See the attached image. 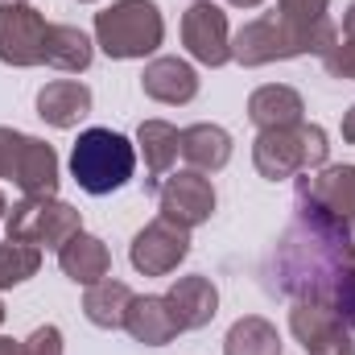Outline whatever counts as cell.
I'll return each mask as SVG.
<instances>
[{
	"label": "cell",
	"instance_id": "1",
	"mask_svg": "<svg viewBox=\"0 0 355 355\" xmlns=\"http://www.w3.org/2000/svg\"><path fill=\"white\" fill-rule=\"evenodd\" d=\"M355 268V232L318 202L293 194V219L268 252V285L293 302H335Z\"/></svg>",
	"mask_w": 355,
	"mask_h": 355
},
{
	"label": "cell",
	"instance_id": "2",
	"mask_svg": "<svg viewBox=\"0 0 355 355\" xmlns=\"http://www.w3.org/2000/svg\"><path fill=\"white\" fill-rule=\"evenodd\" d=\"M335 42H339V29L331 17L318 25H289L277 12H265L232 33V62L268 67V62H289V58H306V54L322 58Z\"/></svg>",
	"mask_w": 355,
	"mask_h": 355
},
{
	"label": "cell",
	"instance_id": "3",
	"mask_svg": "<svg viewBox=\"0 0 355 355\" xmlns=\"http://www.w3.org/2000/svg\"><path fill=\"white\" fill-rule=\"evenodd\" d=\"M331 162V137L322 124H289L265 128L252 141V166L265 182H285L297 174H314Z\"/></svg>",
	"mask_w": 355,
	"mask_h": 355
},
{
	"label": "cell",
	"instance_id": "4",
	"mask_svg": "<svg viewBox=\"0 0 355 355\" xmlns=\"http://www.w3.org/2000/svg\"><path fill=\"white\" fill-rule=\"evenodd\" d=\"M166 42V17L153 0H112L103 12H95V46L116 58H149Z\"/></svg>",
	"mask_w": 355,
	"mask_h": 355
},
{
	"label": "cell",
	"instance_id": "5",
	"mask_svg": "<svg viewBox=\"0 0 355 355\" xmlns=\"http://www.w3.org/2000/svg\"><path fill=\"white\" fill-rule=\"evenodd\" d=\"M137 174V141L112 128H83L71 149V178L95 198L128 186Z\"/></svg>",
	"mask_w": 355,
	"mask_h": 355
},
{
	"label": "cell",
	"instance_id": "6",
	"mask_svg": "<svg viewBox=\"0 0 355 355\" xmlns=\"http://www.w3.org/2000/svg\"><path fill=\"white\" fill-rule=\"evenodd\" d=\"M4 232H8V240L33 244V248H54L58 252L71 236L83 232V215L71 202H62L58 194H25L4 215Z\"/></svg>",
	"mask_w": 355,
	"mask_h": 355
},
{
	"label": "cell",
	"instance_id": "7",
	"mask_svg": "<svg viewBox=\"0 0 355 355\" xmlns=\"http://www.w3.org/2000/svg\"><path fill=\"white\" fill-rule=\"evenodd\" d=\"M289 331L306 355H355V331L343 322L335 302H293Z\"/></svg>",
	"mask_w": 355,
	"mask_h": 355
},
{
	"label": "cell",
	"instance_id": "8",
	"mask_svg": "<svg viewBox=\"0 0 355 355\" xmlns=\"http://www.w3.org/2000/svg\"><path fill=\"white\" fill-rule=\"evenodd\" d=\"M186 257H190V232L178 227L174 219H166V215L145 223L132 236V244H128V261L145 277H170Z\"/></svg>",
	"mask_w": 355,
	"mask_h": 355
},
{
	"label": "cell",
	"instance_id": "9",
	"mask_svg": "<svg viewBox=\"0 0 355 355\" xmlns=\"http://www.w3.org/2000/svg\"><path fill=\"white\" fill-rule=\"evenodd\" d=\"M215 186H211V178L198 174V170H174V174L162 178V186H157V207H162V215L166 219H174L178 227H186V232H194V227H202L211 215H215Z\"/></svg>",
	"mask_w": 355,
	"mask_h": 355
},
{
	"label": "cell",
	"instance_id": "10",
	"mask_svg": "<svg viewBox=\"0 0 355 355\" xmlns=\"http://www.w3.org/2000/svg\"><path fill=\"white\" fill-rule=\"evenodd\" d=\"M182 46L202 67H227L232 62V25L227 12L211 0H194L182 12Z\"/></svg>",
	"mask_w": 355,
	"mask_h": 355
},
{
	"label": "cell",
	"instance_id": "11",
	"mask_svg": "<svg viewBox=\"0 0 355 355\" xmlns=\"http://www.w3.org/2000/svg\"><path fill=\"white\" fill-rule=\"evenodd\" d=\"M46 17L33 8V4H12V8H0V62L4 67H42L46 58Z\"/></svg>",
	"mask_w": 355,
	"mask_h": 355
},
{
	"label": "cell",
	"instance_id": "12",
	"mask_svg": "<svg viewBox=\"0 0 355 355\" xmlns=\"http://www.w3.org/2000/svg\"><path fill=\"white\" fill-rule=\"evenodd\" d=\"M8 182L21 190V194H58V153L29 137V132H17L12 137V153H8Z\"/></svg>",
	"mask_w": 355,
	"mask_h": 355
},
{
	"label": "cell",
	"instance_id": "13",
	"mask_svg": "<svg viewBox=\"0 0 355 355\" xmlns=\"http://www.w3.org/2000/svg\"><path fill=\"white\" fill-rule=\"evenodd\" d=\"M297 194L318 202L327 215H335L343 227L355 232V166H322L314 174H302Z\"/></svg>",
	"mask_w": 355,
	"mask_h": 355
},
{
	"label": "cell",
	"instance_id": "14",
	"mask_svg": "<svg viewBox=\"0 0 355 355\" xmlns=\"http://www.w3.org/2000/svg\"><path fill=\"white\" fill-rule=\"evenodd\" d=\"M166 302H170V310H174V318H178L182 331H202V327H211V318L219 314V289H215V281L202 277V272L178 277L174 285H170V293H166Z\"/></svg>",
	"mask_w": 355,
	"mask_h": 355
},
{
	"label": "cell",
	"instance_id": "15",
	"mask_svg": "<svg viewBox=\"0 0 355 355\" xmlns=\"http://www.w3.org/2000/svg\"><path fill=\"white\" fill-rule=\"evenodd\" d=\"M124 331L137 343H145V347H166V343H174L178 335H182V327H178L166 293H137L132 306H128Z\"/></svg>",
	"mask_w": 355,
	"mask_h": 355
},
{
	"label": "cell",
	"instance_id": "16",
	"mask_svg": "<svg viewBox=\"0 0 355 355\" xmlns=\"http://www.w3.org/2000/svg\"><path fill=\"white\" fill-rule=\"evenodd\" d=\"M141 91L149 99L166 103V107H182V103H190L198 95V71L190 62H182V58H170V54L153 58L145 67V75H141Z\"/></svg>",
	"mask_w": 355,
	"mask_h": 355
},
{
	"label": "cell",
	"instance_id": "17",
	"mask_svg": "<svg viewBox=\"0 0 355 355\" xmlns=\"http://www.w3.org/2000/svg\"><path fill=\"white\" fill-rule=\"evenodd\" d=\"M137 149L145 157V190H157L162 178L174 170L178 153H182V132H178L170 120H141Z\"/></svg>",
	"mask_w": 355,
	"mask_h": 355
},
{
	"label": "cell",
	"instance_id": "18",
	"mask_svg": "<svg viewBox=\"0 0 355 355\" xmlns=\"http://www.w3.org/2000/svg\"><path fill=\"white\" fill-rule=\"evenodd\" d=\"M248 120L257 124V132L302 124L306 120V99L289 83H265V87H257L248 95Z\"/></svg>",
	"mask_w": 355,
	"mask_h": 355
},
{
	"label": "cell",
	"instance_id": "19",
	"mask_svg": "<svg viewBox=\"0 0 355 355\" xmlns=\"http://www.w3.org/2000/svg\"><path fill=\"white\" fill-rule=\"evenodd\" d=\"M91 112V87L79 79H54L37 91V116L50 128H75Z\"/></svg>",
	"mask_w": 355,
	"mask_h": 355
},
{
	"label": "cell",
	"instance_id": "20",
	"mask_svg": "<svg viewBox=\"0 0 355 355\" xmlns=\"http://www.w3.org/2000/svg\"><path fill=\"white\" fill-rule=\"evenodd\" d=\"M182 157L198 174H219L232 162V132L219 128V124L198 120V124L182 128Z\"/></svg>",
	"mask_w": 355,
	"mask_h": 355
},
{
	"label": "cell",
	"instance_id": "21",
	"mask_svg": "<svg viewBox=\"0 0 355 355\" xmlns=\"http://www.w3.org/2000/svg\"><path fill=\"white\" fill-rule=\"evenodd\" d=\"M58 268H62L75 285H95V281H103V277L112 272V252H107V244H103L99 236L79 232V236H71V240L58 248Z\"/></svg>",
	"mask_w": 355,
	"mask_h": 355
},
{
	"label": "cell",
	"instance_id": "22",
	"mask_svg": "<svg viewBox=\"0 0 355 355\" xmlns=\"http://www.w3.org/2000/svg\"><path fill=\"white\" fill-rule=\"evenodd\" d=\"M132 297H137V293H132L124 281L103 277V281L87 285V293H83V314H87L91 327H99V331H120L124 318H128Z\"/></svg>",
	"mask_w": 355,
	"mask_h": 355
},
{
	"label": "cell",
	"instance_id": "23",
	"mask_svg": "<svg viewBox=\"0 0 355 355\" xmlns=\"http://www.w3.org/2000/svg\"><path fill=\"white\" fill-rule=\"evenodd\" d=\"M95 58V42L79 25H50L46 33V67L62 71V75H83Z\"/></svg>",
	"mask_w": 355,
	"mask_h": 355
},
{
	"label": "cell",
	"instance_id": "24",
	"mask_svg": "<svg viewBox=\"0 0 355 355\" xmlns=\"http://www.w3.org/2000/svg\"><path fill=\"white\" fill-rule=\"evenodd\" d=\"M223 355H281V335L265 314H244L232 322L223 339Z\"/></svg>",
	"mask_w": 355,
	"mask_h": 355
},
{
	"label": "cell",
	"instance_id": "25",
	"mask_svg": "<svg viewBox=\"0 0 355 355\" xmlns=\"http://www.w3.org/2000/svg\"><path fill=\"white\" fill-rule=\"evenodd\" d=\"M37 268H42V248H33V244H21V240H8V244H0V289L25 285V281H29Z\"/></svg>",
	"mask_w": 355,
	"mask_h": 355
},
{
	"label": "cell",
	"instance_id": "26",
	"mask_svg": "<svg viewBox=\"0 0 355 355\" xmlns=\"http://www.w3.org/2000/svg\"><path fill=\"white\" fill-rule=\"evenodd\" d=\"M331 0H277V17L289 25H318L327 21Z\"/></svg>",
	"mask_w": 355,
	"mask_h": 355
},
{
	"label": "cell",
	"instance_id": "27",
	"mask_svg": "<svg viewBox=\"0 0 355 355\" xmlns=\"http://www.w3.org/2000/svg\"><path fill=\"white\" fill-rule=\"evenodd\" d=\"M322 67H327L331 79L355 83V37H339V42L322 54Z\"/></svg>",
	"mask_w": 355,
	"mask_h": 355
},
{
	"label": "cell",
	"instance_id": "28",
	"mask_svg": "<svg viewBox=\"0 0 355 355\" xmlns=\"http://www.w3.org/2000/svg\"><path fill=\"white\" fill-rule=\"evenodd\" d=\"M25 355H62V331L54 322L37 327L29 339H25Z\"/></svg>",
	"mask_w": 355,
	"mask_h": 355
},
{
	"label": "cell",
	"instance_id": "29",
	"mask_svg": "<svg viewBox=\"0 0 355 355\" xmlns=\"http://www.w3.org/2000/svg\"><path fill=\"white\" fill-rule=\"evenodd\" d=\"M335 310L343 314V322L355 331V268L339 281V293H335Z\"/></svg>",
	"mask_w": 355,
	"mask_h": 355
},
{
	"label": "cell",
	"instance_id": "30",
	"mask_svg": "<svg viewBox=\"0 0 355 355\" xmlns=\"http://www.w3.org/2000/svg\"><path fill=\"white\" fill-rule=\"evenodd\" d=\"M12 137H17V128H4V124H0V178L8 174V153H12Z\"/></svg>",
	"mask_w": 355,
	"mask_h": 355
},
{
	"label": "cell",
	"instance_id": "31",
	"mask_svg": "<svg viewBox=\"0 0 355 355\" xmlns=\"http://www.w3.org/2000/svg\"><path fill=\"white\" fill-rule=\"evenodd\" d=\"M339 132H343V141H347V145H355V103L343 112V124H339Z\"/></svg>",
	"mask_w": 355,
	"mask_h": 355
},
{
	"label": "cell",
	"instance_id": "32",
	"mask_svg": "<svg viewBox=\"0 0 355 355\" xmlns=\"http://www.w3.org/2000/svg\"><path fill=\"white\" fill-rule=\"evenodd\" d=\"M0 355H25V343H17V339H4V335H0Z\"/></svg>",
	"mask_w": 355,
	"mask_h": 355
},
{
	"label": "cell",
	"instance_id": "33",
	"mask_svg": "<svg viewBox=\"0 0 355 355\" xmlns=\"http://www.w3.org/2000/svg\"><path fill=\"white\" fill-rule=\"evenodd\" d=\"M343 37H355V0L347 4V12H343Z\"/></svg>",
	"mask_w": 355,
	"mask_h": 355
},
{
	"label": "cell",
	"instance_id": "34",
	"mask_svg": "<svg viewBox=\"0 0 355 355\" xmlns=\"http://www.w3.org/2000/svg\"><path fill=\"white\" fill-rule=\"evenodd\" d=\"M232 8H257V4H265V0H227Z\"/></svg>",
	"mask_w": 355,
	"mask_h": 355
},
{
	"label": "cell",
	"instance_id": "35",
	"mask_svg": "<svg viewBox=\"0 0 355 355\" xmlns=\"http://www.w3.org/2000/svg\"><path fill=\"white\" fill-rule=\"evenodd\" d=\"M4 215H8V198L0 194V223H4Z\"/></svg>",
	"mask_w": 355,
	"mask_h": 355
},
{
	"label": "cell",
	"instance_id": "36",
	"mask_svg": "<svg viewBox=\"0 0 355 355\" xmlns=\"http://www.w3.org/2000/svg\"><path fill=\"white\" fill-rule=\"evenodd\" d=\"M12 4H29V0H0V8H12Z\"/></svg>",
	"mask_w": 355,
	"mask_h": 355
},
{
	"label": "cell",
	"instance_id": "37",
	"mask_svg": "<svg viewBox=\"0 0 355 355\" xmlns=\"http://www.w3.org/2000/svg\"><path fill=\"white\" fill-rule=\"evenodd\" d=\"M4 314H8V310H4V302H0V322H4Z\"/></svg>",
	"mask_w": 355,
	"mask_h": 355
},
{
	"label": "cell",
	"instance_id": "38",
	"mask_svg": "<svg viewBox=\"0 0 355 355\" xmlns=\"http://www.w3.org/2000/svg\"><path fill=\"white\" fill-rule=\"evenodd\" d=\"M79 4H95V0H79Z\"/></svg>",
	"mask_w": 355,
	"mask_h": 355
}]
</instances>
